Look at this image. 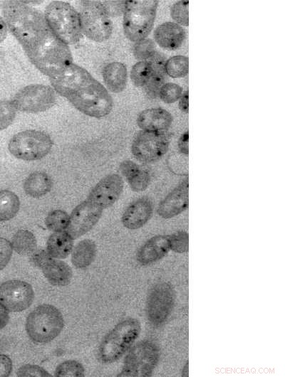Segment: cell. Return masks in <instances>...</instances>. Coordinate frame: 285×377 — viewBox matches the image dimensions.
<instances>
[{"label":"cell","mask_w":285,"mask_h":377,"mask_svg":"<svg viewBox=\"0 0 285 377\" xmlns=\"http://www.w3.org/2000/svg\"><path fill=\"white\" fill-rule=\"evenodd\" d=\"M1 8L8 28L42 73L51 78L72 63L69 48L52 31L41 11L21 1H3Z\"/></svg>","instance_id":"6da1fadb"},{"label":"cell","mask_w":285,"mask_h":377,"mask_svg":"<svg viewBox=\"0 0 285 377\" xmlns=\"http://www.w3.org/2000/svg\"><path fill=\"white\" fill-rule=\"evenodd\" d=\"M55 90L78 110L93 117L108 115L113 102L107 90L85 68L71 63L51 78Z\"/></svg>","instance_id":"7a4b0ae2"},{"label":"cell","mask_w":285,"mask_h":377,"mask_svg":"<svg viewBox=\"0 0 285 377\" xmlns=\"http://www.w3.org/2000/svg\"><path fill=\"white\" fill-rule=\"evenodd\" d=\"M64 326L61 312L51 304L36 307L28 315L26 331L30 339L36 344H46L56 338Z\"/></svg>","instance_id":"3957f363"},{"label":"cell","mask_w":285,"mask_h":377,"mask_svg":"<svg viewBox=\"0 0 285 377\" xmlns=\"http://www.w3.org/2000/svg\"><path fill=\"white\" fill-rule=\"evenodd\" d=\"M157 0L127 1L123 10V30L131 41L138 42L146 38L155 21Z\"/></svg>","instance_id":"277c9868"},{"label":"cell","mask_w":285,"mask_h":377,"mask_svg":"<svg viewBox=\"0 0 285 377\" xmlns=\"http://www.w3.org/2000/svg\"><path fill=\"white\" fill-rule=\"evenodd\" d=\"M45 18L55 35L64 43L74 44L81 38L79 14L68 3L51 2L45 11Z\"/></svg>","instance_id":"5b68a950"},{"label":"cell","mask_w":285,"mask_h":377,"mask_svg":"<svg viewBox=\"0 0 285 377\" xmlns=\"http://www.w3.org/2000/svg\"><path fill=\"white\" fill-rule=\"evenodd\" d=\"M140 330V323L136 319L119 322L102 341L98 351L100 359L104 363L118 360L138 337Z\"/></svg>","instance_id":"8992f818"},{"label":"cell","mask_w":285,"mask_h":377,"mask_svg":"<svg viewBox=\"0 0 285 377\" xmlns=\"http://www.w3.org/2000/svg\"><path fill=\"white\" fill-rule=\"evenodd\" d=\"M78 14L82 31L88 38L103 42L111 36L113 24L103 3L82 1Z\"/></svg>","instance_id":"52a82bcc"},{"label":"cell","mask_w":285,"mask_h":377,"mask_svg":"<svg viewBox=\"0 0 285 377\" xmlns=\"http://www.w3.org/2000/svg\"><path fill=\"white\" fill-rule=\"evenodd\" d=\"M53 147L50 136L38 130H25L14 135L8 149L16 158L24 161H36L45 157Z\"/></svg>","instance_id":"ba28073f"},{"label":"cell","mask_w":285,"mask_h":377,"mask_svg":"<svg viewBox=\"0 0 285 377\" xmlns=\"http://www.w3.org/2000/svg\"><path fill=\"white\" fill-rule=\"evenodd\" d=\"M160 357L158 347L152 341L136 344L127 354L118 376H150Z\"/></svg>","instance_id":"9c48e42d"},{"label":"cell","mask_w":285,"mask_h":377,"mask_svg":"<svg viewBox=\"0 0 285 377\" xmlns=\"http://www.w3.org/2000/svg\"><path fill=\"white\" fill-rule=\"evenodd\" d=\"M24 112L38 113L53 107L56 101L54 90L45 85L33 84L21 89L11 100Z\"/></svg>","instance_id":"30bf717a"},{"label":"cell","mask_w":285,"mask_h":377,"mask_svg":"<svg viewBox=\"0 0 285 377\" xmlns=\"http://www.w3.org/2000/svg\"><path fill=\"white\" fill-rule=\"evenodd\" d=\"M175 299L172 286L167 282L155 285L150 291L146 301V315L155 325L162 324L170 315Z\"/></svg>","instance_id":"8fae6325"},{"label":"cell","mask_w":285,"mask_h":377,"mask_svg":"<svg viewBox=\"0 0 285 377\" xmlns=\"http://www.w3.org/2000/svg\"><path fill=\"white\" fill-rule=\"evenodd\" d=\"M169 144V139L165 133L142 130L135 137L131 151L138 160L144 163H152L165 154Z\"/></svg>","instance_id":"7c38bea8"},{"label":"cell","mask_w":285,"mask_h":377,"mask_svg":"<svg viewBox=\"0 0 285 377\" xmlns=\"http://www.w3.org/2000/svg\"><path fill=\"white\" fill-rule=\"evenodd\" d=\"M34 299L30 284L19 280H11L0 285V304L8 311L19 312L28 308Z\"/></svg>","instance_id":"4fadbf2b"},{"label":"cell","mask_w":285,"mask_h":377,"mask_svg":"<svg viewBox=\"0 0 285 377\" xmlns=\"http://www.w3.org/2000/svg\"><path fill=\"white\" fill-rule=\"evenodd\" d=\"M103 210L87 198L72 211L67 232L73 239L86 234L99 221Z\"/></svg>","instance_id":"5bb4252c"},{"label":"cell","mask_w":285,"mask_h":377,"mask_svg":"<svg viewBox=\"0 0 285 377\" xmlns=\"http://www.w3.org/2000/svg\"><path fill=\"white\" fill-rule=\"evenodd\" d=\"M123 180L117 174L103 177L91 190L88 199L103 209L113 205L123 190Z\"/></svg>","instance_id":"9a60e30c"},{"label":"cell","mask_w":285,"mask_h":377,"mask_svg":"<svg viewBox=\"0 0 285 377\" xmlns=\"http://www.w3.org/2000/svg\"><path fill=\"white\" fill-rule=\"evenodd\" d=\"M189 181L186 178L160 203L157 214L162 218H171L185 211L189 203Z\"/></svg>","instance_id":"2e32d148"},{"label":"cell","mask_w":285,"mask_h":377,"mask_svg":"<svg viewBox=\"0 0 285 377\" xmlns=\"http://www.w3.org/2000/svg\"><path fill=\"white\" fill-rule=\"evenodd\" d=\"M153 206L148 198H140L132 202L122 216V223L128 229L142 227L151 218Z\"/></svg>","instance_id":"e0dca14e"},{"label":"cell","mask_w":285,"mask_h":377,"mask_svg":"<svg viewBox=\"0 0 285 377\" xmlns=\"http://www.w3.org/2000/svg\"><path fill=\"white\" fill-rule=\"evenodd\" d=\"M172 116L162 108H150L138 116L137 124L142 131L165 133L172 125Z\"/></svg>","instance_id":"ac0fdd59"},{"label":"cell","mask_w":285,"mask_h":377,"mask_svg":"<svg viewBox=\"0 0 285 377\" xmlns=\"http://www.w3.org/2000/svg\"><path fill=\"white\" fill-rule=\"evenodd\" d=\"M170 250L168 236L155 235L140 247L137 253V260L142 265H150L164 257Z\"/></svg>","instance_id":"d6986e66"},{"label":"cell","mask_w":285,"mask_h":377,"mask_svg":"<svg viewBox=\"0 0 285 377\" xmlns=\"http://www.w3.org/2000/svg\"><path fill=\"white\" fill-rule=\"evenodd\" d=\"M154 38L160 47L167 50H175L184 43L186 32L179 24L166 22L156 28Z\"/></svg>","instance_id":"ffe728a7"},{"label":"cell","mask_w":285,"mask_h":377,"mask_svg":"<svg viewBox=\"0 0 285 377\" xmlns=\"http://www.w3.org/2000/svg\"><path fill=\"white\" fill-rule=\"evenodd\" d=\"M119 169L133 191H142L148 187L150 175L145 168L132 161L125 160L120 164Z\"/></svg>","instance_id":"44dd1931"},{"label":"cell","mask_w":285,"mask_h":377,"mask_svg":"<svg viewBox=\"0 0 285 377\" xmlns=\"http://www.w3.org/2000/svg\"><path fill=\"white\" fill-rule=\"evenodd\" d=\"M48 281L54 286H66L71 280L73 272L65 262L50 257L40 267Z\"/></svg>","instance_id":"7402d4cb"},{"label":"cell","mask_w":285,"mask_h":377,"mask_svg":"<svg viewBox=\"0 0 285 377\" xmlns=\"http://www.w3.org/2000/svg\"><path fill=\"white\" fill-rule=\"evenodd\" d=\"M103 77L108 89L115 93L122 92L126 87L128 73L124 64L113 62L103 70Z\"/></svg>","instance_id":"603a6c76"},{"label":"cell","mask_w":285,"mask_h":377,"mask_svg":"<svg viewBox=\"0 0 285 377\" xmlns=\"http://www.w3.org/2000/svg\"><path fill=\"white\" fill-rule=\"evenodd\" d=\"M73 245V238L68 232H54L48 238L46 250L51 257L63 259L72 251Z\"/></svg>","instance_id":"cb8c5ba5"},{"label":"cell","mask_w":285,"mask_h":377,"mask_svg":"<svg viewBox=\"0 0 285 377\" xmlns=\"http://www.w3.org/2000/svg\"><path fill=\"white\" fill-rule=\"evenodd\" d=\"M51 176L43 171L30 174L24 183L25 193L32 198H39L48 193L52 188Z\"/></svg>","instance_id":"d4e9b609"},{"label":"cell","mask_w":285,"mask_h":377,"mask_svg":"<svg viewBox=\"0 0 285 377\" xmlns=\"http://www.w3.org/2000/svg\"><path fill=\"white\" fill-rule=\"evenodd\" d=\"M97 248L95 242L90 239H84L73 248L71 262L77 268H86L94 260Z\"/></svg>","instance_id":"484cf974"},{"label":"cell","mask_w":285,"mask_h":377,"mask_svg":"<svg viewBox=\"0 0 285 377\" xmlns=\"http://www.w3.org/2000/svg\"><path fill=\"white\" fill-rule=\"evenodd\" d=\"M11 245L12 249L19 255H28L33 253L37 247L34 235L27 230H19L12 237Z\"/></svg>","instance_id":"4316f807"},{"label":"cell","mask_w":285,"mask_h":377,"mask_svg":"<svg viewBox=\"0 0 285 377\" xmlns=\"http://www.w3.org/2000/svg\"><path fill=\"white\" fill-rule=\"evenodd\" d=\"M19 208L20 201L15 193L7 189L0 191V222L12 219Z\"/></svg>","instance_id":"83f0119b"},{"label":"cell","mask_w":285,"mask_h":377,"mask_svg":"<svg viewBox=\"0 0 285 377\" xmlns=\"http://www.w3.org/2000/svg\"><path fill=\"white\" fill-rule=\"evenodd\" d=\"M155 64L152 61L142 60L135 63L130 72L133 83L137 87H144L152 76Z\"/></svg>","instance_id":"f1b7e54d"},{"label":"cell","mask_w":285,"mask_h":377,"mask_svg":"<svg viewBox=\"0 0 285 377\" xmlns=\"http://www.w3.org/2000/svg\"><path fill=\"white\" fill-rule=\"evenodd\" d=\"M188 58L183 55H176L166 61L164 70L169 76L177 78L186 76L188 73Z\"/></svg>","instance_id":"f546056e"},{"label":"cell","mask_w":285,"mask_h":377,"mask_svg":"<svg viewBox=\"0 0 285 377\" xmlns=\"http://www.w3.org/2000/svg\"><path fill=\"white\" fill-rule=\"evenodd\" d=\"M70 223V216L62 210L51 211L45 219L47 228L53 232L63 231L68 228Z\"/></svg>","instance_id":"4dcf8cb0"},{"label":"cell","mask_w":285,"mask_h":377,"mask_svg":"<svg viewBox=\"0 0 285 377\" xmlns=\"http://www.w3.org/2000/svg\"><path fill=\"white\" fill-rule=\"evenodd\" d=\"M155 64L154 72L148 82L144 86L145 92L150 97H155L159 93L160 89L164 85V73L161 66Z\"/></svg>","instance_id":"1f68e13d"},{"label":"cell","mask_w":285,"mask_h":377,"mask_svg":"<svg viewBox=\"0 0 285 377\" xmlns=\"http://www.w3.org/2000/svg\"><path fill=\"white\" fill-rule=\"evenodd\" d=\"M85 369L81 363L68 360L60 363L56 368L55 376H84Z\"/></svg>","instance_id":"d6a6232c"},{"label":"cell","mask_w":285,"mask_h":377,"mask_svg":"<svg viewBox=\"0 0 285 377\" xmlns=\"http://www.w3.org/2000/svg\"><path fill=\"white\" fill-rule=\"evenodd\" d=\"M16 110L12 101L0 100V130L7 128L13 122Z\"/></svg>","instance_id":"836d02e7"},{"label":"cell","mask_w":285,"mask_h":377,"mask_svg":"<svg viewBox=\"0 0 285 377\" xmlns=\"http://www.w3.org/2000/svg\"><path fill=\"white\" fill-rule=\"evenodd\" d=\"M155 52V45L151 39H143L134 46V55L141 61L153 58Z\"/></svg>","instance_id":"e575fe53"},{"label":"cell","mask_w":285,"mask_h":377,"mask_svg":"<svg viewBox=\"0 0 285 377\" xmlns=\"http://www.w3.org/2000/svg\"><path fill=\"white\" fill-rule=\"evenodd\" d=\"M182 94V88L177 84L167 83L164 84L159 91L160 99L167 104H171L179 100Z\"/></svg>","instance_id":"d590c367"},{"label":"cell","mask_w":285,"mask_h":377,"mask_svg":"<svg viewBox=\"0 0 285 377\" xmlns=\"http://www.w3.org/2000/svg\"><path fill=\"white\" fill-rule=\"evenodd\" d=\"M169 238L170 248L178 253L188 251V233L185 231H178L172 233Z\"/></svg>","instance_id":"8d00e7d4"},{"label":"cell","mask_w":285,"mask_h":377,"mask_svg":"<svg viewBox=\"0 0 285 377\" xmlns=\"http://www.w3.org/2000/svg\"><path fill=\"white\" fill-rule=\"evenodd\" d=\"M187 1H180L174 4L170 9L172 18L179 24L187 26L188 20Z\"/></svg>","instance_id":"74e56055"},{"label":"cell","mask_w":285,"mask_h":377,"mask_svg":"<svg viewBox=\"0 0 285 377\" xmlns=\"http://www.w3.org/2000/svg\"><path fill=\"white\" fill-rule=\"evenodd\" d=\"M16 375L18 376H51L44 368L34 364H26L21 366Z\"/></svg>","instance_id":"f35d334b"},{"label":"cell","mask_w":285,"mask_h":377,"mask_svg":"<svg viewBox=\"0 0 285 377\" xmlns=\"http://www.w3.org/2000/svg\"><path fill=\"white\" fill-rule=\"evenodd\" d=\"M12 250L11 243L4 238H0V271L9 263Z\"/></svg>","instance_id":"ab89813d"},{"label":"cell","mask_w":285,"mask_h":377,"mask_svg":"<svg viewBox=\"0 0 285 377\" xmlns=\"http://www.w3.org/2000/svg\"><path fill=\"white\" fill-rule=\"evenodd\" d=\"M12 361L11 359L4 354H0V377L8 376L12 371Z\"/></svg>","instance_id":"60d3db41"},{"label":"cell","mask_w":285,"mask_h":377,"mask_svg":"<svg viewBox=\"0 0 285 377\" xmlns=\"http://www.w3.org/2000/svg\"><path fill=\"white\" fill-rule=\"evenodd\" d=\"M188 132H185L178 141V148L180 152L185 156H188Z\"/></svg>","instance_id":"b9f144b4"},{"label":"cell","mask_w":285,"mask_h":377,"mask_svg":"<svg viewBox=\"0 0 285 377\" xmlns=\"http://www.w3.org/2000/svg\"><path fill=\"white\" fill-rule=\"evenodd\" d=\"M9 320V312L0 304V330L5 327Z\"/></svg>","instance_id":"7bdbcfd3"},{"label":"cell","mask_w":285,"mask_h":377,"mask_svg":"<svg viewBox=\"0 0 285 377\" xmlns=\"http://www.w3.org/2000/svg\"><path fill=\"white\" fill-rule=\"evenodd\" d=\"M179 108L183 112H188V91H185L182 94L180 98Z\"/></svg>","instance_id":"ee69618b"},{"label":"cell","mask_w":285,"mask_h":377,"mask_svg":"<svg viewBox=\"0 0 285 377\" xmlns=\"http://www.w3.org/2000/svg\"><path fill=\"white\" fill-rule=\"evenodd\" d=\"M7 35V27L5 21L0 16V43L3 41Z\"/></svg>","instance_id":"f6af8a7d"},{"label":"cell","mask_w":285,"mask_h":377,"mask_svg":"<svg viewBox=\"0 0 285 377\" xmlns=\"http://www.w3.org/2000/svg\"><path fill=\"white\" fill-rule=\"evenodd\" d=\"M187 364H188V362H187V363L185 364V371H182V375L184 376H187L188 375V367H187Z\"/></svg>","instance_id":"bcb514c9"}]
</instances>
